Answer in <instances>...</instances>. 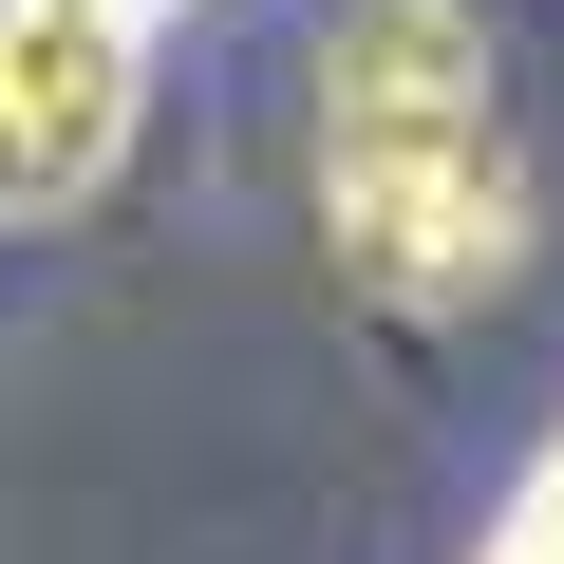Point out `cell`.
Listing matches in <instances>:
<instances>
[{
	"label": "cell",
	"mask_w": 564,
	"mask_h": 564,
	"mask_svg": "<svg viewBox=\"0 0 564 564\" xmlns=\"http://www.w3.org/2000/svg\"><path fill=\"white\" fill-rule=\"evenodd\" d=\"M132 151V20L113 0H0V226L95 207Z\"/></svg>",
	"instance_id": "2"
},
{
	"label": "cell",
	"mask_w": 564,
	"mask_h": 564,
	"mask_svg": "<svg viewBox=\"0 0 564 564\" xmlns=\"http://www.w3.org/2000/svg\"><path fill=\"white\" fill-rule=\"evenodd\" d=\"M321 245L395 321H470L527 263V151H508L470 0H339V39H321Z\"/></svg>",
	"instance_id": "1"
}]
</instances>
